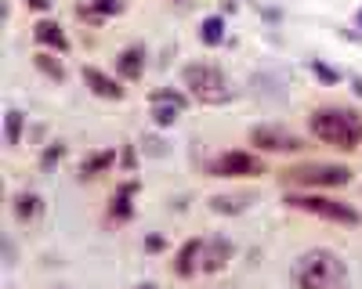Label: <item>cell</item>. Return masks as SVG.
Instances as JSON below:
<instances>
[{
    "label": "cell",
    "instance_id": "obj_18",
    "mask_svg": "<svg viewBox=\"0 0 362 289\" xmlns=\"http://www.w3.org/2000/svg\"><path fill=\"white\" fill-rule=\"evenodd\" d=\"M199 40L203 44H210V47H214V44H221L225 40V22L214 15V18H206L203 25H199Z\"/></svg>",
    "mask_w": 362,
    "mask_h": 289
},
{
    "label": "cell",
    "instance_id": "obj_4",
    "mask_svg": "<svg viewBox=\"0 0 362 289\" xmlns=\"http://www.w3.org/2000/svg\"><path fill=\"white\" fill-rule=\"evenodd\" d=\"M286 207H293V210H305V214H312V217H322V221L351 224V228L362 221L355 207H348V202H341V199L319 195V192H290V195H286Z\"/></svg>",
    "mask_w": 362,
    "mask_h": 289
},
{
    "label": "cell",
    "instance_id": "obj_11",
    "mask_svg": "<svg viewBox=\"0 0 362 289\" xmlns=\"http://www.w3.org/2000/svg\"><path fill=\"white\" fill-rule=\"evenodd\" d=\"M33 40L44 44V47H54V51H66V47H69V40H66V33H62V25L51 22V18H40V22L33 25Z\"/></svg>",
    "mask_w": 362,
    "mask_h": 289
},
{
    "label": "cell",
    "instance_id": "obj_23",
    "mask_svg": "<svg viewBox=\"0 0 362 289\" xmlns=\"http://www.w3.org/2000/svg\"><path fill=\"white\" fill-rule=\"evenodd\" d=\"M358 22H362V15H358Z\"/></svg>",
    "mask_w": 362,
    "mask_h": 289
},
{
    "label": "cell",
    "instance_id": "obj_9",
    "mask_svg": "<svg viewBox=\"0 0 362 289\" xmlns=\"http://www.w3.org/2000/svg\"><path fill=\"white\" fill-rule=\"evenodd\" d=\"M203 257H206V242L203 239H189L185 246H181L177 253H174V275L177 278H192L196 271H203Z\"/></svg>",
    "mask_w": 362,
    "mask_h": 289
},
{
    "label": "cell",
    "instance_id": "obj_19",
    "mask_svg": "<svg viewBox=\"0 0 362 289\" xmlns=\"http://www.w3.org/2000/svg\"><path fill=\"white\" fill-rule=\"evenodd\" d=\"M124 0H90L87 8H80V15H119Z\"/></svg>",
    "mask_w": 362,
    "mask_h": 289
},
{
    "label": "cell",
    "instance_id": "obj_15",
    "mask_svg": "<svg viewBox=\"0 0 362 289\" xmlns=\"http://www.w3.org/2000/svg\"><path fill=\"white\" fill-rule=\"evenodd\" d=\"M228 257H232V246H228L225 239H218V242H206V257H203V271H221Z\"/></svg>",
    "mask_w": 362,
    "mask_h": 289
},
{
    "label": "cell",
    "instance_id": "obj_7",
    "mask_svg": "<svg viewBox=\"0 0 362 289\" xmlns=\"http://www.w3.org/2000/svg\"><path fill=\"white\" fill-rule=\"evenodd\" d=\"M250 144L261 152H300V149H308L305 137L286 130V127H254L250 130Z\"/></svg>",
    "mask_w": 362,
    "mask_h": 289
},
{
    "label": "cell",
    "instance_id": "obj_21",
    "mask_svg": "<svg viewBox=\"0 0 362 289\" xmlns=\"http://www.w3.org/2000/svg\"><path fill=\"white\" fill-rule=\"evenodd\" d=\"M25 4H29V8H37V11H47V8H51V0H25Z\"/></svg>",
    "mask_w": 362,
    "mask_h": 289
},
{
    "label": "cell",
    "instance_id": "obj_2",
    "mask_svg": "<svg viewBox=\"0 0 362 289\" xmlns=\"http://www.w3.org/2000/svg\"><path fill=\"white\" fill-rule=\"evenodd\" d=\"M297 289H344L348 285V268L334 250H308L300 253L297 268H293Z\"/></svg>",
    "mask_w": 362,
    "mask_h": 289
},
{
    "label": "cell",
    "instance_id": "obj_8",
    "mask_svg": "<svg viewBox=\"0 0 362 289\" xmlns=\"http://www.w3.org/2000/svg\"><path fill=\"white\" fill-rule=\"evenodd\" d=\"M148 102H153V120L160 127H170L177 116L189 109V98L181 94V91H153V98H148Z\"/></svg>",
    "mask_w": 362,
    "mask_h": 289
},
{
    "label": "cell",
    "instance_id": "obj_5",
    "mask_svg": "<svg viewBox=\"0 0 362 289\" xmlns=\"http://www.w3.org/2000/svg\"><path fill=\"white\" fill-rule=\"evenodd\" d=\"M283 181L293 185V188H341L351 181V170L341 166V163H308V166H290L283 170Z\"/></svg>",
    "mask_w": 362,
    "mask_h": 289
},
{
    "label": "cell",
    "instance_id": "obj_17",
    "mask_svg": "<svg viewBox=\"0 0 362 289\" xmlns=\"http://www.w3.org/2000/svg\"><path fill=\"white\" fill-rule=\"evenodd\" d=\"M33 62H37V69H40L44 76H51V80H66V66H62V62H58V58H54V54H47V51H40V54L33 58Z\"/></svg>",
    "mask_w": 362,
    "mask_h": 289
},
{
    "label": "cell",
    "instance_id": "obj_13",
    "mask_svg": "<svg viewBox=\"0 0 362 289\" xmlns=\"http://www.w3.org/2000/svg\"><path fill=\"white\" fill-rule=\"evenodd\" d=\"M116 69L124 73L127 80H138V76L145 73V51H141V47H127L124 54L116 58Z\"/></svg>",
    "mask_w": 362,
    "mask_h": 289
},
{
    "label": "cell",
    "instance_id": "obj_16",
    "mask_svg": "<svg viewBox=\"0 0 362 289\" xmlns=\"http://www.w3.org/2000/svg\"><path fill=\"white\" fill-rule=\"evenodd\" d=\"M112 163H116V149H105V152H98V156H90V159L80 163V178H98V173L109 170Z\"/></svg>",
    "mask_w": 362,
    "mask_h": 289
},
{
    "label": "cell",
    "instance_id": "obj_14",
    "mask_svg": "<svg viewBox=\"0 0 362 289\" xmlns=\"http://www.w3.org/2000/svg\"><path fill=\"white\" fill-rule=\"evenodd\" d=\"M15 217H18V224L37 221L40 217V195L37 192H18L15 195Z\"/></svg>",
    "mask_w": 362,
    "mask_h": 289
},
{
    "label": "cell",
    "instance_id": "obj_1",
    "mask_svg": "<svg viewBox=\"0 0 362 289\" xmlns=\"http://www.w3.org/2000/svg\"><path fill=\"white\" fill-rule=\"evenodd\" d=\"M308 130H312V137H319L322 144H329V149L351 152V149H358V144H362V112L358 109H344V105L312 109Z\"/></svg>",
    "mask_w": 362,
    "mask_h": 289
},
{
    "label": "cell",
    "instance_id": "obj_3",
    "mask_svg": "<svg viewBox=\"0 0 362 289\" xmlns=\"http://www.w3.org/2000/svg\"><path fill=\"white\" fill-rule=\"evenodd\" d=\"M181 80H185L189 94L199 98L203 105H225V102H232V87H228V80L221 76V69L206 66V62H192V66H185Z\"/></svg>",
    "mask_w": 362,
    "mask_h": 289
},
{
    "label": "cell",
    "instance_id": "obj_12",
    "mask_svg": "<svg viewBox=\"0 0 362 289\" xmlns=\"http://www.w3.org/2000/svg\"><path fill=\"white\" fill-rule=\"evenodd\" d=\"M134 192H138L134 181H127V185H119V188H116V195L109 199V217H112V221H127V217L134 214V207H131Z\"/></svg>",
    "mask_w": 362,
    "mask_h": 289
},
{
    "label": "cell",
    "instance_id": "obj_20",
    "mask_svg": "<svg viewBox=\"0 0 362 289\" xmlns=\"http://www.w3.org/2000/svg\"><path fill=\"white\" fill-rule=\"evenodd\" d=\"M18 134H22V112L11 109L8 112V144H18Z\"/></svg>",
    "mask_w": 362,
    "mask_h": 289
},
{
    "label": "cell",
    "instance_id": "obj_6",
    "mask_svg": "<svg viewBox=\"0 0 362 289\" xmlns=\"http://www.w3.org/2000/svg\"><path fill=\"white\" fill-rule=\"evenodd\" d=\"M206 170L214 173V178H261V173H268L264 159L254 156V152H221L206 163Z\"/></svg>",
    "mask_w": 362,
    "mask_h": 289
},
{
    "label": "cell",
    "instance_id": "obj_22",
    "mask_svg": "<svg viewBox=\"0 0 362 289\" xmlns=\"http://www.w3.org/2000/svg\"><path fill=\"white\" fill-rule=\"evenodd\" d=\"M138 289H156V285H153V282H145V285H138Z\"/></svg>",
    "mask_w": 362,
    "mask_h": 289
},
{
    "label": "cell",
    "instance_id": "obj_10",
    "mask_svg": "<svg viewBox=\"0 0 362 289\" xmlns=\"http://www.w3.org/2000/svg\"><path fill=\"white\" fill-rule=\"evenodd\" d=\"M83 83H87L90 94H98V98H105V102H119V98H124V87H119V80L109 76V73H102L98 66H83Z\"/></svg>",
    "mask_w": 362,
    "mask_h": 289
}]
</instances>
